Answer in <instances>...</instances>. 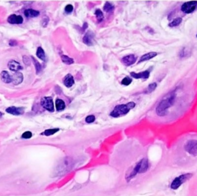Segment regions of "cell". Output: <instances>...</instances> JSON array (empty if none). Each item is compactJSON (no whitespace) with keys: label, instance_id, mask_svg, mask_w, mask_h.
Segmentation results:
<instances>
[{"label":"cell","instance_id":"cell-1","mask_svg":"<svg viewBox=\"0 0 197 196\" xmlns=\"http://www.w3.org/2000/svg\"><path fill=\"white\" fill-rule=\"evenodd\" d=\"M175 100V93L171 92L168 94L163 100L159 102V105L156 108V113L159 116H164L167 113V109L173 105Z\"/></svg>","mask_w":197,"mask_h":196},{"label":"cell","instance_id":"cell-2","mask_svg":"<svg viewBox=\"0 0 197 196\" xmlns=\"http://www.w3.org/2000/svg\"><path fill=\"white\" fill-rule=\"evenodd\" d=\"M135 102H131L124 105H119L116 106L110 113V115L114 118H118L122 115H126L128 112L130 111V109L135 107Z\"/></svg>","mask_w":197,"mask_h":196},{"label":"cell","instance_id":"cell-3","mask_svg":"<svg viewBox=\"0 0 197 196\" xmlns=\"http://www.w3.org/2000/svg\"><path fill=\"white\" fill-rule=\"evenodd\" d=\"M192 176H193V175L190 174V173H188V174L182 175L177 177V178H176L173 181L170 187H171V188L172 189H173V190H176L177 188H179V187H180L181 185H183V183L185 182H186L187 180H189Z\"/></svg>","mask_w":197,"mask_h":196},{"label":"cell","instance_id":"cell-4","mask_svg":"<svg viewBox=\"0 0 197 196\" xmlns=\"http://www.w3.org/2000/svg\"><path fill=\"white\" fill-rule=\"evenodd\" d=\"M185 150L192 155H197V140H189L185 144Z\"/></svg>","mask_w":197,"mask_h":196},{"label":"cell","instance_id":"cell-5","mask_svg":"<svg viewBox=\"0 0 197 196\" xmlns=\"http://www.w3.org/2000/svg\"><path fill=\"white\" fill-rule=\"evenodd\" d=\"M197 6V1H190L185 2L181 7V10L185 13H192Z\"/></svg>","mask_w":197,"mask_h":196},{"label":"cell","instance_id":"cell-6","mask_svg":"<svg viewBox=\"0 0 197 196\" xmlns=\"http://www.w3.org/2000/svg\"><path fill=\"white\" fill-rule=\"evenodd\" d=\"M41 105L44 108L47 109L49 112L54 111V105L52 102V98L51 97H44L41 100Z\"/></svg>","mask_w":197,"mask_h":196},{"label":"cell","instance_id":"cell-7","mask_svg":"<svg viewBox=\"0 0 197 196\" xmlns=\"http://www.w3.org/2000/svg\"><path fill=\"white\" fill-rule=\"evenodd\" d=\"M136 61V57L134 55H129V56H125L122 58V62L126 66H129L131 65L134 64Z\"/></svg>","mask_w":197,"mask_h":196},{"label":"cell","instance_id":"cell-8","mask_svg":"<svg viewBox=\"0 0 197 196\" xmlns=\"http://www.w3.org/2000/svg\"><path fill=\"white\" fill-rule=\"evenodd\" d=\"M6 112L9 114L15 115H20L24 113V108H17V107H9L6 108Z\"/></svg>","mask_w":197,"mask_h":196},{"label":"cell","instance_id":"cell-9","mask_svg":"<svg viewBox=\"0 0 197 196\" xmlns=\"http://www.w3.org/2000/svg\"><path fill=\"white\" fill-rule=\"evenodd\" d=\"M8 22L11 24H22L23 22V19L21 16L11 15L8 18Z\"/></svg>","mask_w":197,"mask_h":196},{"label":"cell","instance_id":"cell-10","mask_svg":"<svg viewBox=\"0 0 197 196\" xmlns=\"http://www.w3.org/2000/svg\"><path fill=\"white\" fill-rule=\"evenodd\" d=\"M8 66L9 69L13 72H18L19 70H21L22 68V67L21 66V65L18 62H16L15 60H12L8 63Z\"/></svg>","mask_w":197,"mask_h":196},{"label":"cell","instance_id":"cell-11","mask_svg":"<svg viewBox=\"0 0 197 196\" xmlns=\"http://www.w3.org/2000/svg\"><path fill=\"white\" fill-rule=\"evenodd\" d=\"M131 76L134 78H144V79H147L149 77V71H145V72H139V73L131 72Z\"/></svg>","mask_w":197,"mask_h":196},{"label":"cell","instance_id":"cell-12","mask_svg":"<svg viewBox=\"0 0 197 196\" xmlns=\"http://www.w3.org/2000/svg\"><path fill=\"white\" fill-rule=\"evenodd\" d=\"M93 38H94V35L93 32H88L85 35L84 38H83V42L88 46H92L93 44Z\"/></svg>","mask_w":197,"mask_h":196},{"label":"cell","instance_id":"cell-13","mask_svg":"<svg viewBox=\"0 0 197 196\" xmlns=\"http://www.w3.org/2000/svg\"><path fill=\"white\" fill-rule=\"evenodd\" d=\"M63 82H64V85L66 87H71L72 86H73V84H74V78H73V76L70 74H68L67 75L66 77L64 78V81H63Z\"/></svg>","mask_w":197,"mask_h":196},{"label":"cell","instance_id":"cell-14","mask_svg":"<svg viewBox=\"0 0 197 196\" xmlns=\"http://www.w3.org/2000/svg\"><path fill=\"white\" fill-rule=\"evenodd\" d=\"M12 82H13L14 85H18L19 83L22 82V79H23V76L21 73H16L14 76H12Z\"/></svg>","mask_w":197,"mask_h":196},{"label":"cell","instance_id":"cell-15","mask_svg":"<svg viewBox=\"0 0 197 196\" xmlns=\"http://www.w3.org/2000/svg\"><path fill=\"white\" fill-rule=\"evenodd\" d=\"M25 16L27 18H33V17H36L39 15V12L34 9H26L24 12Z\"/></svg>","mask_w":197,"mask_h":196},{"label":"cell","instance_id":"cell-16","mask_svg":"<svg viewBox=\"0 0 197 196\" xmlns=\"http://www.w3.org/2000/svg\"><path fill=\"white\" fill-rule=\"evenodd\" d=\"M156 56H157L156 52H149V53H147V54L143 55V56L141 57L140 59H139V62H144V61H148V60H149V59H151V58H154V57Z\"/></svg>","mask_w":197,"mask_h":196},{"label":"cell","instance_id":"cell-17","mask_svg":"<svg viewBox=\"0 0 197 196\" xmlns=\"http://www.w3.org/2000/svg\"><path fill=\"white\" fill-rule=\"evenodd\" d=\"M149 167V164H148V161L146 158H143L140 161V170H139V173H143L146 172L148 169Z\"/></svg>","mask_w":197,"mask_h":196},{"label":"cell","instance_id":"cell-18","mask_svg":"<svg viewBox=\"0 0 197 196\" xmlns=\"http://www.w3.org/2000/svg\"><path fill=\"white\" fill-rule=\"evenodd\" d=\"M1 78H2V82H4L5 83H10V82H12L11 76L6 71H2V73H1Z\"/></svg>","mask_w":197,"mask_h":196},{"label":"cell","instance_id":"cell-19","mask_svg":"<svg viewBox=\"0 0 197 196\" xmlns=\"http://www.w3.org/2000/svg\"><path fill=\"white\" fill-rule=\"evenodd\" d=\"M56 110L59 111V112H60V111H62L66 108V105H65V102L62 100H61V99H57L56 101Z\"/></svg>","mask_w":197,"mask_h":196},{"label":"cell","instance_id":"cell-20","mask_svg":"<svg viewBox=\"0 0 197 196\" xmlns=\"http://www.w3.org/2000/svg\"><path fill=\"white\" fill-rule=\"evenodd\" d=\"M36 55H37V57H39V58H40V59H42V61L46 60V55H45V52H44V50L41 48V47H39L38 49H37Z\"/></svg>","mask_w":197,"mask_h":196},{"label":"cell","instance_id":"cell-21","mask_svg":"<svg viewBox=\"0 0 197 196\" xmlns=\"http://www.w3.org/2000/svg\"><path fill=\"white\" fill-rule=\"evenodd\" d=\"M61 58H62V62L67 65L73 64V62H74V60H73V58H69V57H68V56H64V55H62V56H61Z\"/></svg>","mask_w":197,"mask_h":196},{"label":"cell","instance_id":"cell-22","mask_svg":"<svg viewBox=\"0 0 197 196\" xmlns=\"http://www.w3.org/2000/svg\"><path fill=\"white\" fill-rule=\"evenodd\" d=\"M104 11H106V12H113V9H114V6H113L112 4H110L109 2H106L104 6Z\"/></svg>","mask_w":197,"mask_h":196},{"label":"cell","instance_id":"cell-23","mask_svg":"<svg viewBox=\"0 0 197 196\" xmlns=\"http://www.w3.org/2000/svg\"><path fill=\"white\" fill-rule=\"evenodd\" d=\"M59 130V128H52V129H47L44 132V133H42V135H45L46 136H49L55 134L56 132H57Z\"/></svg>","mask_w":197,"mask_h":196},{"label":"cell","instance_id":"cell-24","mask_svg":"<svg viewBox=\"0 0 197 196\" xmlns=\"http://www.w3.org/2000/svg\"><path fill=\"white\" fill-rule=\"evenodd\" d=\"M181 22H182V19L179 17V18H176V19H174V20H173L172 22H170V23H169V26H170V27L177 26H179Z\"/></svg>","mask_w":197,"mask_h":196},{"label":"cell","instance_id":"cell-25","mask_svg":"<svg viewBox=\"0 0 197 196\" xmlns=\"http://www.w3.org/2000/svg\"><path fill=\"white\" fill-rule=\"evenodd\" d=\"M95 14H96V16L97 20H98V22H101V21L103 20V12H102V11H101L100 9H97V10L96 11V12H95Z\"/></svg>","mask_w":197,"mask_h":196},{"label":"cell","instance_id":"cell-26","mask_svg":"<svg viewBox=\"0 0 197 196\" xmlns=\"http://www.w3.org/2000/svg\"><path fill=\"white\" fill-rule=\"evenodd\" d=\"M32 60H33V62H34L35 66H36V72H37V73H39V72L41 71V69H42V66H41V65L39 64L38 62H36V59H35L33 57H32Z\"/></svg>","mask_w":197,"mask_h":196},{"label":"cell","instance_id":"cell-27","mask_svg":"<svg viewBox=\"0 0 197 196\" xmlns=\"http://www.w3.org/2000/svg\"><path fill=\"white\" fill-rule=\"evenodd\" d=\"M131 82H132V79H131L130 78H129V77H125L121 83L123 85H124V86H129Z\"/></svg>","mask_w":197,"mask_h":196},{"label":"cell","instance_id":"cell-28","mask_svg":"<svg viewBox=\"0 0 197 196\" xmlns=\"http://www.w3.org/2000/svg\"><path fill=\"white\" fill-rule=\"evenodd\" d=\"M156 83H153V84H150L149 86H148V88L146 89V92H153V91L155 90V88H156Z\"/></svg>","mask_w":197,"mask_h":196},{"label":"cell","instance_id":"cell-29","mask_svg":"<svg viewBox=\"0 0 197 196\" xmlns=\"http://www.w3.org/2000/svg\"><path fill=\"white\" fill-rule=\"evenodd\" d=\"M95 119H96V118H95L94 115H89L86 118V122L87 123H92V122H94Z\"/></svg>","mask_w":197,"mask_h":196},{"label":"cell","instance_id":"cell-30","mask_svg":"<svg viewBox=\"0 0 197 196\" xmlns=\"http://www.w3.org/2000/svg\"><path fill=\"white\" fill-rule=\"evenodd\" d=\"M73 6L72 5H67L65 8V11L66 13H70V12H73Z\"/></svg>","mask_w":197,"mask_h":196},{"label":"cell","instance_id":"cell-31","mask_svg":"<svg viewBox=\"0 0 197 196\" xmlns=\"http://www.w3.org/2000/svg\"><path fill=\"white\" fill-rule=\"evenodd\" d=\"M32 132H24L23 134H22V137L23 138H30L31 137H32Z\"/></svg>","mask_w":197,"mask_h":196},{"label":"cell","instance_id":"cell-32","mask_svg":"<svg viewBox=\"0 0 197 196\" xmlns=\"http://www.w3.org/2000/svg\"><path fill=\"white\" fill-rule=\"evenodd\" d=\"M9 45L10 46H14V45H17V43H16V41H10V42H9Z\"/></svg>","mask_w":197,"mask_h":196},{"label":"cell","instance_id":"cell-33","mask_svg":"<svg viewBox=\"0 0 197 196\" xmlns=\"http://www.w3.org/2000/svg\"><path fill=\"white\" fill-rule=\"evenodd\" d=\"M196 36H197V35H196Z\"/></svg>","mask_w":197,"mask_h":196}]
</instances>
